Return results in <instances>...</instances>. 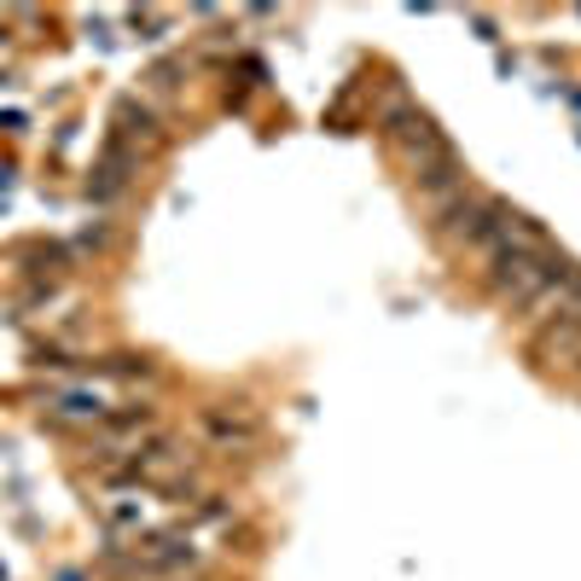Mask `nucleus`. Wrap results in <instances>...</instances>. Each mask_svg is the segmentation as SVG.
<instances>
[{
  "label": "nucleus",
  "instance_id": "obj_1",
  "mask_svg": "<svg viewBox=\"0 0 581 581\" xmlns=\"http://www.w3.org/2000/svg\"><path fill=\"white\" fill-rule=\"evenodd\" d=\"M384 134H390V145L402 152V163L413 169L419 193H442V186L465 180V175H460V163H453V152H448V140L436 134V122H430L425 111H413L402 94L384 106Z\"/></svg>",
  "mask_w": 581,
  "mask_h": 581
},
{
  "label": "nucleus",
  "instance_id": "obj_2",
  "mask_svg": "<svg viewBox=\"0 0 581 581\" xmlns=\"http://www.w3.org/2000/svg\"><path fill=\"white\" fill-rule=\"evenodd\" d=\"M204 425H210V436H216L221 448H251V442H256V419H244V413L233 419V413H221V407H216Z\"/></svg>",
  "mask_w": 581,
  "mask_h": 581
},
{
  "label": "nucleus",
  "instance_id": "obj_3",
  "mask_svg": "<svg viewBox=\"0 0 581 581\" xmlns=\"http://www.w3.org/2000/svg\"><path fill=\"white\" fill-rule=\"evenodd\" d=\"M541 349H547V355H558V361H581V326H575V320H564V315H558V320L547 326Z\"/></svg>",
  "mask_w": 581,
  "mask_h": 581
},
{
  "label": "nucleus",
  "instance_id": "obj_4",
  "mask_svg": "<svg viewBox=\"0 0 581 581\" xmlns=\"http://www.w3.org/2000/svg\"><path fill=\"white\" fill-rule=\"evenodd\" d=\"M47 407L58 413V419H99V413H106V407H99V396H53Z\"/></svg>",
  "mask_w": 581,
  "mask_h": 581
}]
</instances>
